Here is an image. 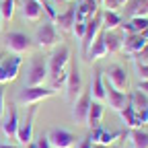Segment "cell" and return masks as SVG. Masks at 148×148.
<instances>
[{
    "label": "cell",
    "mask_w": 148,
    "mask_h": 148,
    "mask_svg": "<svg viewBox=\"0 0 148 148\" xmlns=\"http://www.w3.org/2000/svg\"><path fill=\"white\" fill-rule=\"evenodd\" d=\"M146 37H148V33H146Z\"/></svg>",
    "instance_id": "f5cc1de1"
},
{
    "label": "cell",
    "mask_w": 148,
    "mask_h": 148,
    "mask_svg": "<svg viewBox=\"0 0 148 148\" xmlns=\"http://www.w3.org/2000/svg\"><path fill=\"white\" fill-rule=\"evenodd\" d=\"M56 95V88H45V86H25L21 92H18V103L23 105H37L39 101H45L49 97Z\"/></svg>",
    "instance_id": "3957f363"
},
{
    "label": "cell",
    "mask_w": 148,
    "mask_h": 148,
    "mask_svg": "<svg viewBox=\"0 0 148 148\" xmlns=\"http://www.w3.org/2000/svg\"><path fill=\"white\" fill-rule=\"evenodd\" d=\"M56 2H62V0H56Z\"/></svg>",
    "instance_id": "f907efd6"
},
{
    "label": "cell",
    "mask_w": 148,
    "mask_h": 148,
    "mask_svg": "<svg viewBox=\"0 0 148 148\" xmlns=\"http://www.w3.org/2000/svg\"><path fill=\"white\" fill-rule=\"evenodd\" d=\"M47 140L51 148H74V142H76L74 134H70L68 130H60V127L51 130L47 134Z\"/></svg>",
    "instance_id": "7c38bea8"
},
{
    "label": "cell",
    "mask_w": 148,
    "mask_h": 148,
    "mask_svg": "<svg viewBox=\"0 0 148 148\" xmlns=\"http://www.w3.org/2000/svg\"><path fill=\"white\" fill-rule=\"evenodd\" d=\"M103 56H107V47H105L103 33L99 31V35L95 37V41L90 43V47H88V51H86V56H84V58H86L88 62H92V60H99V58H103Z\"/></svg>",
    "instance_id": "e0dca14e"
},
{
    "label": "cell",
    "mask_w": 148,
    "mask_h": 148,
    "mask_svg": "<svg viewBox=\"0 0 148 148\" xmlns=\"http://www.w3.org/2000/svg\"><path fill=\"white\" fill-rule=\"evenodd\" d=\"M127 14L130 16H148V0H130L127 2Z\"/></svg>",
    "instance_id": "484cf974"
},
{
    "label": "cell",
    "mask_w": 148,
    "mask_h": 148,
    "mask_svg": "<svg viewBox=\"0 0 148 148\" xmlns=\"http://www.w3.org/2000/svg\"><path fill=\"white\" fill-rule=\"evenodd\" d=\"M146 115H148V109H146Z\"/></svg>",
    "instance_id": "816d5d0a"
},
{
    "label": "cell",
    "mask_w": 148,
    "mask_h": 148,
    "mask_svg": "<svg viewBox=\"0 0 148 148\" xmlns=\"http://www.w3.org/2000/svg\"><path fill=\"white\" fill-rule=\"evenodd\" d=\"M0 148H16V146H12V144H0Z\"/></svg>",
    "instance_id": "b9f144b4"
},
{
    "label": "cell",
    "mask_w": 148,
    "mask_h": 148,
    "mask_svg": "<svg viewBox=\"0 0 148 148\" xmlns=\"http://www.w3.org/2000/svg\"><path fill=\"white\" fill-rule=\"evenodd\" d=\"M99 31H101V16H99V14H95L92 18H88V21H86V31H84L82 39H80V45H82V56H86V51H88L90 43L95 41V37L99 35Z\"/></svg>",
    "instance_id": "5bb4252c"
},
{
    "label": "cell",
    "mask_w": 148,
    "mask_h": 148,
    "mask_svg": "<svg viewBox=\"0 0 148 148\" xmlns=\"http://www.w3.org/2000/svg\"><path fill=\"white\" fill-rule=\"evenodd\" d=\"M105 76V80L113 86L115 90H127V86H130V78H127V72H125V68H121V66H111L109 68V72L107 74H103Z\"/></svg>",
    "instance_id": "ba28073f"
},
{
    "label": "cell",
    "mask_w": 148,
    "mask_h": 148,
    "mask_svg": "<svg viewBox=\"0 0 148 148\" xmlns=\"http://www.w3.org/2000/svg\"><path fill=\"white\" fill-rule=\"evenodd\" d=\"M130 25H132L134 33H144V31H148V18L146 16H134V18H130Z\"/></svg>",
    "instance_id": "f546056e"
},
{
    "label": "cell",
    "mask_w": 148,
    "mask_h": 148,
    "mask_svg": "<svg viewBox=\"0 0 148 148\" xmlns=\"http://www.w3.org/2000/svg\"><path fill=\"white\" fill-rule=\"evenodd\" d=\"M101 25L105 27V31H115V29L121 25V16H119V12L105 10V12L101 14Z\"/></svg>",
    "instance_id": "cb8c5ba5"
},
{
    "label": "cell",
    "mask_w": 148,
    "mask_h": 148,
    "mask_svg": "<svg viewBox=\"0 0 148 148\" xmlns=\"http://www.w3.org/2000/svg\"><path fill=\"white\" fill-rule=\"evenodd\" d=\"M136 90H140L142 95H146L148 97V80H140V84H138V88Z\"/></svg>",
    "instance_id": "8d00e7d4"
},
{
    "label": "cell",
    "mask_w": 148,
    "mask_h": 148,
    "mask_svg": "<svg viewBox=\"0 0 148 148\" xmlns=\"http://www.w3.org/2000/svg\"><path fill=\"white\" fill-rule=\"evenodd\" d=\"M103 39H105L107 53H119V51H121L123 35H119V33H115V31H105V33H103Z\"/></svg>",
    "instance_id": "ac0fdd59"
},
{
    "label": "cell",
    "mask_w": 148,
    "mask_h": 148,
    "mask_svg": "<svg viewBox=\"0 0 148 148\" xmlns=\"http://www.w3.org/2000/svg\"><path fill=\"white\" fill-rule=\"evenodd\" d=\"M103 113H105L103 103H99V101H90L86 125H90V127H99V125H101V119H103Z\"/></svg>",
    "instance_id": "d6986e66"
},
{
    "label": "cell",
    "mask_w": 148,
    "mask_h": 148,
    "mask_svg": "<svg viewBox=\"0 0 148 148\" xmlns=\"http://www.w3.org/2000/svg\"><path fill=\"white\" fill-rule=\"evenodd\" d=\"M134 62H140V64H148V43L134 56Z\"/></svg>",
    "instance_id": "d6a6232c"
},
{
    "label": "cell",
    "mask_w": 148,
    "mask_h": 148,
    "mask_svg": "<svg viewBox=\"0 0 148 148\" xmlns=\"http://www.w3.org/2000/svg\"><path fill=\"white\" fill-rule=\"evenodd\" d=\"M2 58H4V56H0V62H2Z\"/></svg>",
    "instance_id": "c3c4849f"
},
{
    "label": "cell",
    "mask_w": 148,
    "mask_h": 148,
    "mask_svg": "<svg viewBox=\"0 0 148 148\" xmlns=\"http://www.w3.org/2000/svg\"><path fill=\"white\" fill-rule=\"evenodd\" d=\"M37 2H39V4H43V2H47V0H37Z\"/></svg>",
    "instance_id": "bcb514c9"
},
{
    "label": "cell",
    "mask_w": 148,
    "mask_h": 148,
    "mask_svg": "<svg viewBox=\"0 0 148 148\" xmlns=\"http://www.w3.org/2000/svg\"><path fill=\"white\" fill-rule=\"evenodd\" d=\"M95 2H97V4H101V2H103V0H95Z\"/></svg>",
    "instance_id": "7dc6e473"
},
{
    "label": "cell",
    "mask_w": 148,
    "mask_h": 148,
    "mask_svg": "<svg viewBox=\"0 0 148 148\" xmlns=\"http://www.w3.org/2000/svg\"><path fill=\"white\" fill-rule=\"evenodd\" d=\"M33 119H35V105H29L27 117L23 123H18V132H16V142L27 146L33 138Z\"/></svg>",
    "instance_id": "8fae6325"
},
{
    "label": "cell",
    "mask_w": 148,
    "mask_h": 148,
    "mask_svg": "<svg viewBox=\"0 0 148 148\" xmlns=\"http://www.w3.org/2000/svg\"><path fill=\"white\" fill-rule=\"evenodd\" d=\"M0 29H2V12H0Z\"/></svg>",
    "instance_id": "f6af8a7d"
},
{
    "label": "cell",
    "mask_w": 148,
    "mask_h": 148,
    "mask_svg": "<svg viewBox=\"0 0 148 148\" xmlns=\"http://www.w3.org/2000/svg\"><path fill=\"white\" fill-rule=\"evenodd\" d=\"M74 10H76V6H70V8H66V12H62V14H58V16H56L53 25H58V27H60V31H64V33L72 31V25L76 23V21H74Z\"/></svg>",
    "instance_id": "44dd1931"
},
{
    "label": "cell",
    "mask_w": 148,
    "mask_h": 148,
    "mask_svg": "<svg viewBox=\"0 0 148 148\" xmlns=\"http://www.w3.org/2000/svg\"><path fill=\"white\" fill-rule=\"evenodd\" d=\"M47 80V64L41 58H33L27 70V86H43Z\"/></svg>",
    "instance_id": "277c9868"
},
{
    "label": "cell",
    "mask_w": 148,
    "mask_h": 148,
    "mask_svg": "<svg viewBox=\"0 0 148 148\" xmlns=\"http://www.w3.org/2000/svg\"><path fill=\"white\" fill-rule=\"evenodd\" d=\"M41 10H45V14L49 16V21H51V23L56 21V16H58V10H56V6H53V4L43 2V4H41Z\"/></svg>",
    "instance_id": "1f68e13d"
},
{
    "label": "cell",
    "mask_w": 148,
    "mask_h": 148,
    "mask_svg": "<svg viewBox=\"0 0 148 148\" xmlns=\"http://www.w3.org/2000/svg\"><path fill=\"white\" fill-rule=\"evenodd\" d=\"M90 99H95V101H105V78H103V72L97 70L95 74H92V78H90Z\"/></svg>",
    "instance_id": "2e32d148"
},
{
    "label": "cell",
    "mask_w": 148,
    "mask_h": 148,
    "mask_svg": "<svg viewBox=\"0 0 148 148\" xmlns=\"http://www.w3.org/2000/svg\"><path fill=\"white\" fill-rule=\"evenodd\" d=\"M78 148H92V144H90V142H88V138H86V140H84V142H82Z\"/></svg>",
    "instance_id": "f35d334b"
},
{
    "label": "cell",
    "mask_w": 148,
    "mask_h": 148,
    "mask_svg": "<svg viewBox=\"0 0 148 148\" xmlns=\"http://www.w3.org/2000/svg\"><path fill=\"white\" fill-rule=\"evenodd\" d=\"M127 2H130V0H119V4H121V6H123V4H127Z\"/></svg>",
    "instance_id": "ee69618b"
},
{
    "label": "cell",
    "mask_w": 148,
    "mask_h": 148,
    "mask_svg": "<svg viewBox=\"0 0 148 148\" xmlns=\"http://www.w3.org/2000/svg\"><path fill=\"white\" fill-rule=\"evenodd\" d=\"M127 138H130L132 148H148V134L142 132V127L130 130V132H127Z\"/></svg>",
    "instance_id": "d4e9b609"
},
{
    "label": "cell",
    "mask_w": 148,
    "mask_h": 148,
    "mask_svg": "<svg viewBox=\"0 0 148 148\" xmlns=\"http://www.w3.org/2000/svg\"><path fill=\"white\" fill-rule=\"evenodd\" d=\"M70 62V49L66 45H60L56 47L53 53L49 56V64H47V78H51V88H58V86H64L66 84V66Z\"/></svg>",
    "instance_id": "6da1fadb"
},
{
    "label": "cell",
    "mask_w": 148,
    "mask_h": 148,
    "mask_svg": "<svg viewBox=\"0 0 148 148\" xmlns=\"http://www.w3.org/2000/svg\"><path fill=\"white\" fill-rule=\"evenodd\" d=\"M66 2H74V0H66Z\"/></svg>",
    "instance_id": "681fc988"
},
{
    "label": "cell",
    "mask_w": 148,
    "mask_h": 148,
    "mask_svg": "<svg viewBox=\"0 0 148 148\" xmlns=\"http://www.w3.org/2000/svg\"><path fill=\"white\" fill-rule=\"evenodd\" d=\"M101 6H103L105 10H113V12H119V8H121L119 0H103Z\"/></svg>",
    "instance_id": "4dcf8cb0"
},
{
    "label": "cell",
    "mask_w": 148,
    "mask_h": 148,
    "mask_svg": "<svg viewBox=\"0 0 148 148\" xmlns=\"http://www.w3.org/2000/svg\"><path fill=\"white\" fill-rule=\"evenodd\" d=\"M66 97L68 101H76L80 97V92H82V76H80V68L78 64H72L70 72H68V78H66Z\"/></svg>",
    "instance_id": "8992f818"
},
{
    "label": "cell",
    "mask_w": 148,
    "mask_h": 148,
    "mask_svg": "<svg viewBox=\"0 0 148 148\" xmlns=\"http://www.w3.org/2000/svg\"><path fill=\"white\" fill-rule=\"evenodd\" d=\"M95 14H97V8L95 6H88L86 2L80 0V2L76 4V10H74V21H76V23H86L88 18H92Z\"/></svg>",
    "instance_id": "603a6c76"
},
{
    "label": "cell",
    "mask_w": 148,
    "mask_h": 148,
    "mask_svg": "<svg viewBox=\"0 0 148 148\" xmlns=\"http://www.w3.org/2000/svg\"><path fill=\"white\" fill-rule=\"evenodd\" d=\"M35 148H51V146H49L47 136H43V134H41L39 138H37V140H35Z\"/></svg>",
    "instance_id": "d590c367"
},
{
    "label": "cell",
    "mask_w": 148,
    "mask_h": 148,
    "mask_svg": "<svg viewBox=\"0 0 148 148\" xmlns=\"http://www.w3.org/2000/svg\"><path fill=\"white\" fill-rule=\"evenodd\" d=\"M136 70H138V76H140L142 80H148V64L136 62Z\"/></svg>",
    "instance_id": "e575fe53"
},
{
    "label": "cell",
    "mask_w": 148,
    "mask_h": 148,
    "mask_svg": "<svg viewBox=\"0 0 148 148\" xmlns=\"http://www.w3.org/2000/svg\"><path fill=\"white\" fill-rule=\"evenodd\" d=\"M121 136H123L121 132H105V130H103V132H101V136H99V140H97V144L111 146V144H113L117 138H121Z\"/></svg>",
    "instance_id": "83f0119b"
},
{
    "label": "cell",
    "mask_w": 148,
    "mask_h": 148,
    "mask_svg": "<svg viewBox=\"0 0 148 148\" xmlns=\"http://www.w3.org/2000/svg\"><path fill=\"white\" fill-rule=\"evenodd\" d=\"M4 115V88L0 86V119Z\"/></svg>",
    "instance_id": "74e56055"
},
{
    "label": "cell",
    "mask_w": 148,
    "mask_h": 148,
    "mask_svg": "<svg viewBox=\"0 0 148 148\" xmlns=\"http://www.w3.org/2000/svg\"><path fill=\"white\" fill-rule=\"evenodd\" d=\"M27 148H35V142H29V144H27Z\"/></svg>",
    "instance_id": "7bdbcfd3"
},
{
    "label": "cell",
    "mask_w": 148,
    "mask_h": 148,
    "mask_svg": "<svg viewBox=\"0 0 148 148\" xmlns=\"http://www.w3.org/2000/svg\"><path fill=\"white\" fill-rule=\"evenodd\" d=\"M14 6H16V0H4L2 6H0V12H2V21H10L12 14H14Z\"/></svg>",
    "instance_id": "f1b7e54d"
},
{
    "label": "cell",
    "mask_w": 148,
    "mask_h": 148,
    "mask_svg": "<svg viewBox=\"0 0 148 148\" xmlns=\"http://www.w3.org/2000/svg\"><path fill=\"white\" fill-rule=\"evenodd\" d=\"M92 148H117V146H113V144H111V146H103V144H92Z\"/></svg>",
    "instance_id": "ab89813d"
},
{
    "label": "cell",
    "mask_w": 148,
    "mask_h": 148,
    "mask_svg": "<svg viewBox=\"0 0 148 148\" xmlns=\"http://www.w3.org/2000/svg\"><path fill=\"white\" fill-rule=\"evenodd\" d=\"M146 33H148V31H144V33H130V35H123L121 51H125V53H130V56H136V53L148 43Z\"/></svg>",
    "instance_id": "4fadbf2b"
},
{
    "label": "cell",
    "mask_w": 148,
    "mask_h": 148,
    "mask_svg": "<svg viewBox=\"0 0 148 148\" xmlns=\"http://www.w3.org/2000/svg\"><path fill=\"white\" fill-rule=\"evenodd\" d=\"M119 115H121V121H123V125H125V127H130V130L142 127V125H140V121H138V113H136V109L130 105V103L119 111Z\"/></svg>",
    "instance_id": "7402d4cb"
},
{
    "label": "cell",
    "mask_w": 148,
    "mask_h": 148,
    "mask_svg": "<svg viewBox=\"0 0 148 148\" xmlns=\"http://www.w3.org/2000/svg\"><path fill=\"white\" fill-rule=\"evenodd\" d=\"M41 4L37 2V0H25L23 2V18H27V21L31 23H37L41 18Z\"/></svg>",
    "instance_id": "ffe728a7"
},
{
    "label": "cell",
    "mask_w": 148,
    "mask_h": 148,
    "mask_svg": "<svg viewBox=\"0 0 148 148\" xmlns=\"http://www.w3.org/2000/svg\"><path fill=\"white\" fill-rule=\"evenodd\" d=\"M2 134L10 140H16V132H18V115H16V109L10 107L8 113L2 115Z\"/></svg>",
    "instance_id": "9a60e30c"
},
{
    "label": "cell",
    "mask_w": 148,
    "mask_h": 148,
    "mask_svg": "<svg viewBox=\"0 0 148 148\" xmlns=\"http://www.w3.org/2000/svg\"><path fill=\"white\" fill-rule=\"evenodd\" d=\"M90 101H92V99H90V90L80 92V97L74 101V105H72V119L76 121V123H86Z\"/></svg>",
    "instance_id": "52a82bcc"
},
{
    "label": "cell",
    "mask_w": 148,
    "mask_h": 148,
    "mask_svg": "<svg viewBox=\"0 0 148 148\" xmlns=\"http://www.w3.org/2000/svg\"><path fill=\"white\" fill-rule=\"evenodd\" d=\"M105 101L109 103V109H113V111L119 113V111L130 103V95H125V92H121V90H115L113 86L105 80Z\"/></svg>",
    "instance_id": "9c48e42d"
},
{
    "label": "cell",
    "mask_w": 148,
    "mask_h": 148,
    "mask_svg": "<svg viewBox=\"0 0 148 148\" xmlns=\"http://www.w3.org/2000/svg\"><path fill=\"white\" fill-rule=\"evenodd\" d=\"M82 2H86V4H88V6H95V8H97V6H99V4H97V2H95V0H82Z\"/></svg>",
    "instance_id": "60d3db41"
},
{
    "label": "cell",
    "mask_w": 148,
    "mask_h": 148,
    "mask_svg": "<svg viewBox=\"0 0 148 148\" xmlns=\"http://www.w3.org/2000/svg\"><path fill=\"white\" fill-rule=\"evenodd\" d=\"M130 105L136 109V113H140V111H146V109H148V97L142 95L140 90H134L132 95H130Z\"/></svg>",
    "instance_id": "4316f807"
},
{
    "label": "cell",
    "mask_w": 148,
    "mask_h": 148,
    "mask_svg": "<svg viewBox=\"0 0 148 148\" xmlns=\"http://www.w3.org/2000/svg\"><path fill=\"white\" fill-rule=\"evenodd\" d=\"M84 31H86V23H74V25H72V33H74L76 39H82Z\"/></svg>",
    "instance_id": "836d02e7"
},
{
    "label": "cell",
    "mask_w": 148,
    "mask_h": 148,
    "mask_svg": "<svg viewBox=\"0 0 148 148\" xmlns=\"http://www.w3.org/2000/svg\"><path fill=\"white\" fill-rule=\"evenodd\" d=\"M35 41L41 49H53L60 43V35H58L56 25L51 21H45L43 25H39L37 27V33H35Z\"/></svg>",
    "instance_id": "7a4b0ae2"
},
{
    "label": "cell",
    "mask_w": 148,
    "mask_h": 148,
    "mask_svg": "<svg viewBox=\"0 0 148 148\" xmlns=\"http://www.w3.org/2000/svg\"><path fill=\"white\" fill-rule=\"evenodd\" d=\"M21 64H23V60H21V56H18V53L10 56V58H2V62H0V84L12 82L18 76Z\"/></svg>",
    "instance_id": "5b68a950"
},
{
    "label": "cell",
    "mask_w": 148,
    "mask_h": 148,
    "mask_svg": "<svg viewBox=\"0 0 148 148\" xmlns=\"http://www.w3.org/2000/svg\"><path fill=\"white\" fill-rule=\"evenodd\" d=\"M4 41H6V47H8L10 51L18 53V56L31 49V39H29L25 33H21V31H12V33H8Z\"/></svg>",
    "instance_id": "30bf717a"
}]
</instances>
